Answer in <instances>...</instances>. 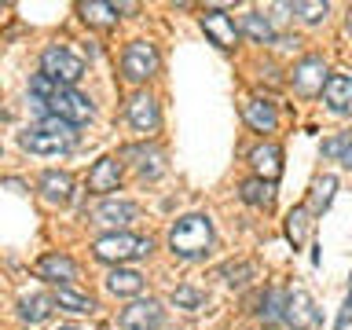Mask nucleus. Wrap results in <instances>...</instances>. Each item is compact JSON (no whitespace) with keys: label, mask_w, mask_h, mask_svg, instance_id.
<instances>
[{"label":"nucleus","mask_w":352,"mask_h":330,"mask_svg":"<svg viewBox=\"0 0 352 330\" xmlns=\"http://www.w3.org/2000/svg\"><path fill=\"white\" fill-rule=\"evenodd\" d=\"M30 96H33V107H37L44 118H59V121H66L70 129L85 125V121L92 118V103H88V96L74 92V88L55 85V81H48L44 74H37V77L30 81Z\"/></svg>","instance_id":"f257e3e1"},{"label":"nucleus","mask_w":352,"mask_h":330,"mask_svg":"<svg viewBox=\"0 0 352 330\" xmlns=\"http://www.w3.org/2000/svg\"><path fill=\"white\" fill-rule=\"evenodd\" d=\"M19 143H22V151H30V154H63L77 143V132L59 118H41L33 129L22 132Z\"/></svg>","instance_id":"f03ea898"},{"label":"nucleus","mask_w":352,"mask_h":330,"mask_svg":"<svg viewBox=\"0 0 352 330\" xmlns=\"http://www.w3.org/2000/svg\"><path fill=\"white\" fill-rule=\"evenodd\" d=\"M169 246L176 257H202V253H209V246H213V228H209V217L202 213H191V217H180L169 231Z\"/></svg>","instance_id":"7ed1b4c3"},{"label":"nucleus","mask_w":352,"mask_h":330,"mask_svg":"<svg viewBox=\"0 0 352 330\" xmlns=\"http://www.w3.org/2000/svg\"><path fill=\"white\" fill-rule=\"evenodd\" d=\"M96 257L107 261V264H125V261H136V257H147L154 250L151 239L143 235H129V231H114V235H103L96 239Z\"/></svg>","instance_id":"20e7f679"},{"label":"nucleus","mask_w":352,"mask_h":330,"mask_svg":"<svg viewBox=\"0 0 352 330\" xmlns=\"http://www.w3.org/2000/svg\"><path fill=\"white\" fill-rule=\"evenodd\" d=\"M41 74L48 77V81L63 85V88H74L85 77V59L74 55L66 44H52V48L41 55Z\"/></svg>","instance_id":"39448f33"},{"label":"nucleus","mask_w":352,"mask_h":330,"mask_svg":"<svg viewBox=\"0 0 352 330\" xmlns=\"http://www.w3.org/2000/svg\"><path fill=\"white\" fill-rule=\"evenodd\" d=\"M121 74H125V81H132V85L154 77L158 74V48L147 41H132L125 48V55H121Z\"/></svg>","instance_id":"423d86ee"},{"label":"nucleus","mask_w":352,"mask_h":330,"mask_svg":"<svg viewBox=\"0 0 352 330\" xmlns=\"http://www.w3.org/2000/svg\"><path fill=\"white\" fill-rule=\"evenodd\" d=\"M283 319H286L294 330H308V327L319 323V312H316V305H312V297H308V290L294 286V290L283 297Z\"/></svg>","instance_id":"0eeeda50"},{"label":"nucleus","mask_w":352,"mask_h":330,"mask_svg":"<svg viewBox=\"0 0 352 330\" xmlns=\"http://www.w3.org/2000/svg\"><path fill=\"white\" fill-rule=\"evenodd\" d=\"M162 319H165L162 305L151 301V297L147 301H132L129 308H121V327L125 330H158Z\"/></svg>","instance_id":"6e6552de"},{"label":"nucleus","mask_w":352,"mask_h":330,"mask_svg":"<svg viewBox=\"0 0 352 330\" xmlns=\"http://www.w3.org/2000/svg\"><path fill=\"white\" fill-rule=\"evenodd\" d=\"M323 85H327V66L319 55H308V59L294 66V92L316 96V92H323Z\"/></svg>","instance_id":"1a4fd4ad"},{"label":"nucleus","mask_w":352,"mask_h":330,"mask_svg":"<svg viewBox=\"0 0 352 330\" xmlns=\"http://www.w3.org/2000/svg\"><path fill=\"white\" fill-rule=\"evenodd\" d=\"M202 30L213 37V44H220V48H235V44H239L235 19H231L228 11H220V8H209L202 15Z\"/></svg>","instance_id":"9d476101"},{"label":"nucleus","mask_w":352,"mask_h":330,"mask_svg":"<svg viewBox=\"0 0 352 330\" xmlns=\"http://www.w3.org/2000/svg\"><path fill=\"white\" fill-rule=\"evenodd\" d=\"M323 99H327V107L334 110V114L349 118V114H352V77L330 74L327 85H323Z\"/></svg>","instance_id":"9b49d317"},{"label":"nucleus","mask_w":352,"mask_h":330,"mask_svg":"<svg viewBox=\"0 0 352 330\" xmlns=\"http://www.w3.org/2000/svg\"><path fill=\"white\" fill-rule=\"evenodd\" d=\"M118 184H121V162L118 158H99L88 169V191L107 195V191H118Z\"/></svg>","instance_id":"f8f14e48"},{"label":"nucleus","mask_w":352,"mask_h":330,"mask_svg":"<svg viewBox=\"0 0 352 330\" xmlns=\"http://www.w3.org/2000/svg\"><path fill=\"white\" fill-rule=\"evenodd\" d=\"M140 217V206L136 202H121V198H114V202H103L92 213V224H103V228H121V224H132V220Z\"/></svg>","instance_id":"ddd939ff"},{"label":"nucleus","mask_w":352,"mask_h":330,"mask_svg":"<svg viewBox=\"0 0 352 330\" xmlns=\"http://www.w3.org/2000/svg\"><path fill=\"white\" fill-rule=\"evenodd\" d=\"M37 275L41 279H52V283H63L70 286L77 279V264L70 257H63V253H48V257L37 261Z\"/></svg>","instance_id":"4468645a"},{"label":"nucleus","mask_w":352,"mask_h":330,"mask_svg":"<svg viewBox=\"0 0 352 330\" xmlns=\"http://www.w3.org/2000/svg\"><path fill=\"white\" fill-rule=\"evenodd\" d=\"M129 121L136 132H154L158 129V103H154L151 96H132L129 99Z\"/></svg>","instance_id":"2eb2a0df"},{"label":"nucleus","mask_w":352,"mask_h":330,"mask_svg":"<svg viewBox=\"0 0 352 330\" xmlns=\"http://www.w3.org/2000/svg\"><path fill=\"white\" fill-rule=\"evenodd\" d=\"M70 195H74V180L66 173L52 169V173L41 176V198L48 206H66V202H70Z\"/></svg>","instance_id":"dca6fc26"},{"label":"nucleus","mask_w":352,"mask_h":330,"mask_svg":"<svg viewBox=\"0 0 352 330\" xmlns=\"http://www.w3.org/2000/svg\"><path fill=\"white\" fill-rule=\"evenodd\" d=\"M242 118H246L257 132H275V125H279V114H275V107L268 99H246V103H242Z\"/></svg>","instance_id":"f3484780"},{"label":"nucleus","mask_w":352,"mask_h":330,"mask_svg":"<svg viewBox=\"0 0 352 330\" xmlns=\"http://www.w3.org/2000/svg\"><path fill=\"white\" fill-rule=\"evenodd\" d=\"M279 158H283V154H279V147H272V143H264V147H257L250 154L257 176H261V180H268V184H275V176H279V169H283Z\"/></svg>","instance_id":"a211bd4d"},{"label":"nucleus","mask_w":352,"mask_h":330,"mask_svg":"<svg viewBox=\"0 0 352 330\" xmlns=\"http://www.w3.org/2000/svg\"><path fill=\"white\" fill-rule=\"evenodd\" d=\"M52 305H59V308H66V312H92L96 308V301L88 294H81V290H74V286H55V297H52Z\"/></svg>","instance_id":"6ab92c4d"},{"label":"nucleus","mask_w":352,"mask_h":330,"mask_svg":"<svg viewBox=\"0 0 352 330\" xmlns=\"http://www.w3.org/2000/svg\"><path fill=\"white\" fill-rule=\"evenodd\" d=\"M19 316H22V323H44V319L52 316V297H44V294L22 297V301H19Z\"/></svg>","instance_id":"aec40b11"},{"label":"nucleus","mask_w":352,"mask_h":330,"mask_svg":"<svg viewBox=\"0 0 352 330\" xmlns=\"http://www.w3.org/2000/svg\"><path fill=\"white\" fill-rule=\"evenodd\" d=\"M107 290H110V294H121V297L140 294V290H143V275H140V272H132V268H118V272H110Z\"/></svg>","instance_id":"412c9836"},{"label":"nucleus","mask_w":352,"mask_h":330,"mask_svg":"<svg viewBox=\"0 0 352 330\" xmlns=\"http://www.w3.org/2000/svg\"><path fill=\"white\" fill-rule=\"evenodd\" d=\"M272 191H275V184L261 180V176H253V180H246V184L239 187L242 202H250V206H268L272 202Z\"/></svg>","instance_id":"4be33fe9"},{"label":"nucleus","mask_w":352,"mask_h":330,"mask_svg":"<svg viewBox=\"0 0 352 330\" xmlns=\"http://www.w3.org/2000/svg\"><path fill=\"white\" fill-rule=\"evenodd\" d=\"M257 319H261L264 327H272V323H279V319H283V294L279 290H264Z\"/></svg>","instance_id":"5701e85b"},{"label":"nucleus","mask_w":352,"mask_h":330,"mask_svg":"<svg viewBox=\"0 0 352 330\" xmlns=\"http://www.w3.org/2000/svg\"><path fill=\"white\" fill-rule=\"evenodd\" d=\"M242 30L250 33L257 44H268V41H275V30H272V22L264 19V15H257V11H250L246 19H242Z\"/></svg>","instance_id":"b1692460"},{"label":"nucleus","mask_w":352,"mask_h":330,"mask_svg":"<svg viewBox=\"0 0 352 330\" xmlns=\"http://www.w3.org/2000/svg\"><path fill=\"white\" fill-rule=\"evenodd\" d=\"M334 191H338V180H334V176H323V180H316L308 209H312V213H323V209L330 206V198H334Z\"/></svg>","instance_id":"393cba45"},{"label":"nucleus","mask_w":352,"mask_h":330,"mask_svg":"<svg viewBox=\"0 0 352 330\" xmlns=\"http://www.w3.org/2000/svg\"><path fill=\"white\" fill-rule=\"evenodd\" d=\"M323 154H327V158H338L341 165H349V169H352V136L323 140Z\"/></svg>","instance_id":"a878e982"},{"label":"nucleus","mask_w":352,"mask_h":330,"mask_svg":"<svg viewBox=\"0 0 352 330\" xmlns=\"http://www.w3.org/2000/svg\"><path fill=\"white\" fill-rule=\"evenodd\" d=\"M173 305L176 308H187V312H198V308L206 305V294L191 290V286H176V290H173Z\"/></svg>","instance_id":"bb28decb"},{"label":"nucleus","mask_w":352,"mask_h":330,"mask_svg":"<svg viewBox=\"0 0 352 330\" xmlns=\"http://www.w3.org/2000/svg\"><path fill=\"white\" fill-rule=\"evenodd\" d=\"M81 15L92 26H110L114 22V4H81Z\"/></svg>","instance_id":"cd10ccee"},{"label":"nucleus","mask_w":352,"mask_h":330,"mask_svg":"<svg viewBox=\"0 0 352 330\" xmlns=\"http://www.w3.org/2000/svg\"><path fill=\"white\" fill-rule=\"evenodd\" d=\"M305 231H308V209L305 206H297L290 217H286V235H290L294 242H301L305 239Z\"/></svg>","instance_id":"c85d7f7f"},{"label":"nucleus","mask_w":352,"mask_h":330,"mask_svg":"<svg viewBox=\"0 0 352 330\" xmlns=\"http://www.w3.org/2000/svg\"><path fill=\"white\" fill-rule=\"evenodd\" d=\"M290 11H297V15H301L305 22H319L330 8L319 4V0H308V4H305V0H297V4H290Z\"/></svg>","instance_id":"c756f323"},{"label":"nucleus","mask_w":352,"mask_h":330,"mask_svg":"<svg viewBox=\"0 0 352 330\" xmlns=\"http://www.w3.org/2000/svg\"><path fill=\"white\" fill-rule=\"evenodd\" d=\"M224 275L231 286H246V275H253V264H228Z\"/></svg>","instance_id":"7c9ffc66"},{"label":"nucleus","mask_w":352,"mask_h":330,"mask_svg":"<svg viewBox=\"0 0 352 330\" xmlns=\"http://www.w3.org/2000/svg\"><path fill=\"white\" fill-rule=\"evenodd\" d=\"M345 319H352V290H349V305H345ZM345 319H341V323H345Z\"/></svg>","instance_id":"2f4dec72"},{"label":"nucleus","mask_w":352,"mask_h":330,"mask_svg":"<svg viewBox=\"0 0 352 330\" xmlns=\"http://www.w3.org/2000/svg\"><path fill=\"white\" fill-rule=\"evenodd\" d=\"M345 26H349V33H352V11H349V19H345Z\"/></svg>","instance_id":"473e14b6"},{"label":"nucleus","mask_w":352,"mask_h":330,"mask_svg":"<svg viewBox=\"0 0 352 330\" xmlns=\"http://www.w3.org/2000/svg\"><path fill=\"white\" fill-rule=\"evenodd\" d=\"M59 330H74V327H59Z\"/></svg>","instance_id":"72a5a7b5"}]
</instances>
